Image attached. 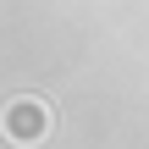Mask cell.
<instances>
[{
    "label": "cell",
    "instance_id": "cell-1",
    "mask_svg": "<svg viewBox=\"0 0 149 149\" xmlns=\"http://www.w3.org/2000/svg\"><path fill=\"white\" fill-rule=\"evenodd\" d=\"M44 127H50V111H44L39 100H11V105H6V138H17V144H39Z\"/></svg>",
    "mask_w": 149,
    "mask_h": 149
}]
</instances>
